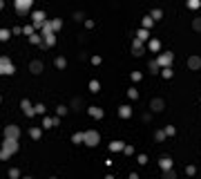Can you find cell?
<instances>
[{
  "label": "cell",
  "mask_w": 201,
  "mask_h": 179,
  "mask_svg": "<svg viewBox=\"0 0 201 179\" xmlns=\"http://www.w3.org/2000/svg\"><path fill=\"white\" fill-rule=\"evenodd\" d=\"M16 150H18V141H16V139H5L2 148H0V159H9Z\"/></svg>",
  "instance_id": "1"
},
{
  "label": "cell",
  "mask_w": 201,
  "mask_h": 179,
  "mask_svg": "<svg viewBox=\"0 0 201 179\" xmlns=\"http://www.w3.org/2000/svg\"><path fill=\"white\" fill-rule=\"evenodd\" d=\"M83 141L87 143V146H99L101 134H99V132H94V130H87V132H83Z\"/></svg>",
  "instance_id": "2"
},
{
  "label": "cell",
  "mask_w": 201,
  "mask_h": 179,
  "mask_svg": "<svg viewBox=\"0 0 201 179\" xmlns=\"http://www.w3.org/2000/svg\"><path fill=\"white\" fill-rule=\"evenodd\" d=\"M0 74H14V63H11L7 56H0Z\"/></svg>",
  "instance_id": "3"
},
{
  "label": "cell",
  "mask_w": 201,
  "mask_h": 179,
  "mask_svg": "<svg viewBox=\"0 0 201 179\" xmlns=\"http://www.w3.org/2000/svg\"><path fill=\"white\" fill-rule=\"evenodd\" d=\"M18 134H20V130L16 128V125H7V128H5V139H16L18 141Z\"/></svg>",
  "instance_id": "4"
},
{
  "label": "cell",
  "mask_w": 201,
  "mask_h": 179,
  "mask_svg": "<svg viewBox=\"0 0 201 179\" xmlns=\"http://www.w3.org/2000/svg\"><path fill=\"white\" fill-rule=\"evenodd\" d=\"M157 63H159V65H163V70H168V67H170V63H172V54H170V51H165V54H161Z\"/></svg>",
  "instance_id": "5"
},
{
  "label": "cell",
  "mask_w": 201,
  "mask_h": 179,
  "mask_svg": "<svg viewBox=\"0 0 201 179\" xmlns=\"http://www.w3.org/2000/svg\"><path fill=\"white\" fill-rule=\"evenodd\" d=\"M29 7H31V0H18V2H16V9H18L20 14L29 11Z\"/></svg>",
  "instance_id": "6"
},
{
  "label": "cell",
  "mask_w": 201,
  "mask_h": 179,
  "mask_svg": "<svg viewBox=\"0 0 201 179\" xmlns=\"http://www.w3.org/2000/svg\"><path fill=\"white\" fill-rule=\"evenodd\" d=\"M188 65H190V70H199L201 67V58L199 56H190V58H188Z\"/></svg>",
  "instance_id": "7"
},
{
  "label": "cell",
  "mask_w": 201,
  "mask_h": 179,
  "mask_svg": "<svg viewBox=\"0 0 201 179\" xmlns=\"http://www.w3.org/2000/svg\"><path fill=\"white\" fill-rule=\"evenodd\" d=\"M29 70H31V74H40V72H43V63H40V61H31Z\"/></svg>",
  "instance_id": "8"
},
{
  "label": "cell",
  "mask_w": 201,
  "mask_h": 179,
  "mask_svg": "<svg viewBox=\"0 0 201 179\" xmlns=\"http://www.w3.org/2000/svg\"><path fill=\"white\" fill-rule=\"evenodd\" d=\"M150 105H152V110H154V112H161V110L165 108V103H163V99H154V101L150 103Z\"/></svg>",
  "instance_id": "9"
},
{
  "label": "cell",
  "mask_w": 201,
  "mask_h": 179,
  "mask_svg": "<svg viewBox=\"0 0 201 179\" xmlns=\"http://www.w3.org/2000/svg\"><path fill=\"white\" fill-rule=\"evenodd\" d=\"M43 20H45V14H43V11H36V14H34V22H36V27L43 25Z\"/></svg>",
  "instance_id": "10"
},
{
  "label": "cell",
  "mask_w": 201,
  "mask_h": 179,
  "mask_svg": "<svg viewBox=\"0 0 201 179\" xmlns=\"http://www.w3.org/2000/svg\"><path fill=\"white\" fill-rule=\"evenodd\" d=\"M118 114H121V117H123V119H128L130 114H132V108H128V105H121V110H118Z\"/></svg>",
  "instance_id": "11"
},
{
  "label": "cell",
  "mask_w": 201,
  "mask_h": 179,
  "mask_svg": "<svg viewBox=\"0 0 201 179\" xmlns=\"http://www.w3.org/2000/svg\"><path fill=\"white\" fill-rule=\"evenodd\" d=\"M161 168H163V170H170V168H172V159L163 157V159H161Z\"/></svg>",
  "instance_id": "12"
},
{
  "label": "cell",
  "mask_w": 201,
  "mask_h": 179,
  "mask_svg": "<svg viewBox=\"0 0 201 179\" xmlns=\"http://www.w3.org/2000/svg\"><path fill=\"white\" fill-rule=\"evenodd\" d=\"M132 49H134L136 54H143V45H141V40H134V43H132Z\"/></svg>",
  "instance_id": "13"
},
{
  "label": "cell",
  "mask_w": 201,
  "mask_h": 179,
  "mask_svg": "<svg viewBox=\"0 0 201 179\" xmlns=\"http://www.w3.org/2000/svg\"><path fill=\"white\" fill-rule=\"evenodd\" d=\"M22 110H25L27 117H31V114H34V110H31V105H29V101H22Z\"/></svg>",
  "instance_id": "14"
},
{
  "label": "cell",
  "mask_w": 201,
  "mask_h": 179,
  "mask_svg": "<svg viewBox=\"0 0 201 179\" xmlns=\"http://www.w3.org/2000/svg\"><path fill=\"white\" fill-rule=\"evenodd\" d=\"M89 114H92V117H96V119H101L103 117V110L101 108H89Z\"/></svg>",
  "instance_id": "15"
},
{
  "label": "cell",
  "mask_w": 201,
  "mask_h": 179,
  "mask_svg": "<svg viewBox=\"0 0 201 179\" xmlns=\"http://www.w3.org/2000/svg\"><path fill=\"white\" fill-rule=\"evenodd\" d=\"M110 150H123V141H114V143H110Z\"/></svg>",
  "instance_id": "16"
},
{
  "label": "cell",
  "mask_w": 201,
  "mask_h": 179,
  "mask_svg": "<svg viewBox=\"0 0 201 179\" xmlns=\"http://www.w3.org/2000/svg\"><path fill=\"white\" fill-rule=\"evenodd\" d=\"M80 105H83V101H80V99H74L72 101V108L74 110H80Z\"/></svg>",
  "instance_id": "17"
},
{
  "label": "cell",
  "mask_w": 201,
  "mask_h": 179,
  "mask_svg": "<svg viewBox=\"0 0 201 179\" xmlns=\"http://www.w3.org/2000/svg\"><path fill=\"white\" fill-rule=\"evenodd\" d=\"M192 27H194L197 31H201V18H194V20H192Z\"/></svg>",
  "instance_id": "18"
},
{
  "label": "cell",
  "mask_w": 201,
  "mask_h": 179,
  "mask_svg": "<svg viewBox=\"0 0 201 179\" xmlns=\"http://www.w3.org/2000/svg\"><path fill=\"white\" fill-rule=\"evenodd\" d=\"M9 38V31L7 29H0V40H7Z\"/></svg>",
  "instance_id": "19"
},
{
  "label": "cell",
  "mask_w": 201,
  "mask_h": 179,
  "mask_svg": "<svg viewBox=\"0 0 201 179\" xmlns=\"http://www.w3.org/2000/svg\"><path fill=\"white\" fill-rule=\"evenodd\" d=\"M54 65H56V67H65V58H56Z\"/></svg>",
  "instance_id": "20"
},
{
  "label": "cell",
  "mask_w": 201,
  "mask_h": 179,
  "mask_svg": "<svg viewBox=\"0 0 201 179\" xmlns=\"http://www.w3.org/2000/svg\"><path fill=\"white\" fill-rule=\"evenodd\" d=\"M89 90H92V92H99V83H96V81H92V83H89Z\"/></svg>",
  "instance_id": "21"
},
{
  "label": "cell",
  "mask_w": 201,
  "mask_h": 179,
  "mask_svg": "<svg viewBox=\"0 0 201 179\" xmlns=\"http://www.w3.org/2000/svg\"><path fill=\"white\" fill-rule=\"evenodd\" d=\"M150 70H152V72H159V63H157V61L150 63Z\"/></svg>",
  "instance_id": "22"
},
{
  "label": "cell",
  "mask_w": 201,
  "mask_h": 179,
  "mask_svg": "<svg viewBox=\"0 0 201 179\" xmlns=\"http://www.w3.org/2000/svg\"><path fill=\"white\" fill-rule=\"evenodd\" d=\"M72 141H74V143H80V141H83V134H74Z\"/></svg>",
  "instance_id": "23"
},
{
  "label": "cell",
  "mask_w": 201,
  "mask_h": 179,
  "mask_svg": "<svg viewBox=\"0 0 201 179\" xmlns=\"http://www.w3.org/2000/svg\"><path fill=\"white\" fill-rule=\"evenodd\" d=\"M161 74H163L165 78H170V76H172V70H170V67H168V70H161Z\"/></svg>",
  "instance_id": "24"
},
{
  "label": "cell",
  "mask_w": 201,
  "mask_h": 179,
  "mask_svg": "<svg viewBox=\"0 0 201 179\" xmlns=\"http://www.w3.org/2000/svg\"><path fill=\"white\" fill-rule=\"evenodd\" d=\"M177 175H174V172H172V170H168V172H165V175H163V179H174Z\"/></svg>",
  "instance_id": "25"
},
{
  "label": "cell",
  "mask_w": 201,
  "mask_h": 179,
  "mask_svg": "<svg viewBox=\"0 0 201 179\" xmlns=\"http://www.w3.org/2000/svg\"><path fill=\"white\" fill-rule=\"evenodd\" d=\"M60 25H63L60 20H54V22H51V29H60Z\"/></svg>",
  "instance_id": "26"
},
{
  "label": "cell",
  "mask_w": 201,
  "mask_h": 179,
  "mask_svg": "<svg viewBox=\"0 0 201 179\" xmlns=\"http://www.w3.org/2000/svg\"><path fill=\"white\" fill-rule=\"evenodd\" d=\"M145 38H148V31L141 29V31H139V40H145Z\"/></svg>",
  "instance_id": "27"
},
{
  "label": "cell",
  "mask_w": 201,
  "mask_h": 179,
  "mask_svg": "<svg viewBox=\"0 0 201 179\" xmlns=\"http://www.w3.org/2000/svg\"><path fill=\"white\" fill-rule=\"evenodd\" d=\"M154 18H161V9H154V11H152V20H154Z\"/></svg>",
  "instance_id": "28"
},
{
  "label": "cell",
  "mask_w": 201,
  "mask_h": 179,
  "mask_svg": "<svg viewBox=\"0 0 201 179\" xmlns=\"http://www.w3.org/2000/svg\"><path fill=\"white\" fill-rule=\"evenodd\" d=\"M150 49H154V51L159 49V40H152V43H150Z\"/></svg>",
  "instance_id": "29"
},
{
  "label": "cell",
  "mask_w": 201,
  "mask_h": 179,
  "mask_svg": "<svg viewBox=\"0 0 201 179\" xmlns=\"http://www.w3.org/2000/svg\"><path fill=\"white\" fill-rule=\"evenodd\" d=\"M31 137H34V139H38V137H40V130L34 128V130H31Z\"/></svg>",
  "instance_id": "30"
},
{
  "label": "cell",
  "mask_w": 201,
  "mask_h": 179,
  "mask_svg": "<svg viewBox=\"0 0 201 179\" xmlns=\"http://www.w3.org/2000/svg\"><path fill=\"white\" fill-rule=\"evenodd\" d=\"M152 25V18H143V27H150Z\"/></svg>",
  "instance_id": "31"
},
{
  "label": "cell",
  "mask_w": 201,
  "mask_h": 179,
  "mask_svg": "<svg viewBox=\"0 0 201 179\" xmlns=\"http://www.w3.org/2000/svg\"><path fill=\"white\" fill-rule=\"evenodd\" d=\"M105 179H114V177H112V175H110V177H105Z\"/></svg>",
  "instance_id": "32"
},
{
  "label": "cell",
  "mask_w": 201,
  "mask_h": 179,
  "mask_svg": "<svg viewBox=\"0 0 201 179\" xmlns=\"http://www.w3.org/2000/svg\"><path fill=\"white\" fill-rule=\"evenodd\" d=\"M0 7H2V2H0Z\"/></svg>",
  "instance_id": "33"
},
{
  "label": "cell",
  "mask_w": 201,
  "mask_h": 179,
  "mask_svg": "<svg viewBox=\"0 0 201 179\" xmlns=\"http://www.w3.org/2000/svg\"><path fill=\"white\" fill-rule=\"evenodd\" d=\"M25 179H29V177H25Z\"/></svg>",
  "instance_id": "34"
}]
</instances>
